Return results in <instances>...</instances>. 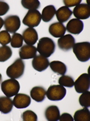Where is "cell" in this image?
<instances>
[{"label":"cell","instance_id":"30","mask_svg":"<svg viewBox=\"0 0 90 121\" xmlns=\"http://www.w3.org/2000/svg\"><path fill=\"white\" fill-rule=\"evenodd\" d=\"M11 37L8 32H7L6 30L0 31V44L2 45H7L11 43Z\"/></svg>","mask_w":90,"mask_h":121},{"label":"cell","instance_id":"23","mask_svg":"<svg viewBox=\"0 0 90 121\" xmlns=\"http://www.w3.org/2000/svg\"><path fill=\"white\" fill-rule=\"evenodd\" d=\"M74 120L75 121H88L90 120V112L88 108L78 110L74 113Z\"/></svg>","mask_w":90,"mask_h":121},{"label":"cell","instance_id":"17","mask_svg":"<svg viewBox=\"0 0 90 121\" xmlns=\"http://www.w3.org/2000/svg\"><path fill=\"white\" fill-rule=\"evenodd\" d=\"M46 92L45 89L42 86H35L33 87L30 91V96L33 100L37 102H41L44 100L46 97Z\"/></svg>","mask_w":90,"mask_h":121},{"label":"cell","instance_id":"11","mask_svg":"<svg viewBox=\"0 0 90 121\" xmlns=\"http://www.w3.org/2000/svg\"><path fill=\"white\" fill-rule=\"evenodd\" d=\"M13 104L14 107L17 108H26L31 104V98L26 94L17 93L14 98Z\"/></svg>","mask_w":90,"mask_h":121},{"label":"cell","instance_id":"18","mask_svg":"<svg viewBox=\"0 0 90 121\" xmlns=\"http://www.w3.org/2000/svg\"><path fill=\"white\" fill-rule=\"evenodd\" d=\"M44 115L48 121H56L59 120L60 117L59 109L56 105H50L45 110Z\"/></svg>","mask_w":90,"mask_h":121},{"label":"cell","instance_id":"29","mask_svg":"<svg viewBox=\"0 0 90 121\" xmlns=\"http://www.w3.org/2000/svg\"><path fill=\"white\" fill-rule=\"evenodd\" d=\"M22 119L24 121H37V114L32 111H26L22 113Z\"/></svg>","mask_w":90,"mask_h":121},{"label":"cell","instance_id":"8","mask_svg":"<svg viewBox=\"0 0 90 121\" xmlns=\"http://www.w3.org/2000/svg\"><path fill=\"white\" fill-rule=\"evenodd\" d=\"M75 91L77 93H82L89 91L90 87V79L88 73H82L74 82Z\"/></svg>","mask_w":90,"mask_h":121},{"label":"cell","instance_id":"31","mask_svg":"<svg viewBox=\"0 0 90 121\" xmlns=\"http://www.w3.org/2000/svg\"><path fill=\"white\" fill-rule=\"evenodd\" d=\"M9 5L5 2L0 1V16L5 15L9 11Z\"/></svg>","mask_w":90,"mask_h":121},{"label":"cell","instance_id":"22","mask_svg":"<svg viewBox=\"0 0 90 121\" xmlns=\"http://www.w3.org/2000/svg\"><path fill=\"white\" fill-rule=\"evenodd\" d=\"M51 70L54 73L60 74V75H65L67 72V67L63 62L59 61V60H53L50 63V65Z\"/></svg>","mask_w":90,"mask_h":121},{"label":"cell","instance_id":"10","mask_svg":"<svg viewBox=\"0 0 90 121\" xmlns=\"http://www.w3.org/2000/svg\"><path fill=\"white\" fill-rule=\"evenodd\" d=\"M74 15L79 20H86L90 17V9L87 3H80L74 7L73 12Z\"/></svg>","mask_w":90,"mask_h":121},{"label":"cell","instance_id":"5","mask_svg":"<svg viewBox=\"0 0 90 121\" xmlns=\"http://www.w3.org/2000/svg\"><path fill=\"white\" fill-rule=\"evenodd\" d=\"M67 91L64 86L61 85L51 86L46 92L47 98L50 101H61L65 97Z\"/></svg>","mask_w":90,"mask_h":121},{"label":"cell","instance_id":"16","mask_svg":"<svg viewBox=\"0 0 90 121\" xmlns=\"http://www.w3.org/2000/svg\"><path fill=\"white\" fill-rule=\"evenodd\" d=\"M65 32L66 28L62 23L56 22L50 24V26H49V33H50V35L56 38H60L63 36Z\"/></svg>","mask_w":90,"mask_h":121},{"label":"cell","instance_id":"32","mask_svg":"<svg viewBox=\"0 0 90 121\" xmlns=\"http://www.w3.org/2000/svg\"><path fill=\"white\" fill-rule=\"evenodd\" d=\"M63 3L65 4V7L69 9V7L77 6L80 5L81 3V0H64Z\"/></svg>","mask_w":90,"mask_h":121},{"label":"cell","instance_id":"21","mask_svg":"<svg viewBox=\"0 0 90 121\" xmlns=\"http://www.w3.org/2000/svg\"><path fill=\"white\" fill-rule=\"evenodd\" d=\"M56 8L53 5H47L44 8L42 11V14H41V20L44 22H49L50 21L52 17H54L56 14Z\"/></svg>","mask_w":90,"mask_h":121},{"label":"cell","instance_id":"13","mask_svg":"<svg viewBox=\"0 0 90 121\" xmlns=\"http://www.w3.org/2000/svg\"><path fill=\"white\" fill-rule=\"evenodd\" d=\"M22 39H23L26 45H35L37 43L38 39V35L37 31L32 27H28L27 29H26L22 32Z\"/></svg>","mask_w":90,"mask_h":121},{"label":"cell","instance_id":"4","mask_svg":"<svg viewBox=\"0 0 90 121\" xmlns=\"http://www.w3.org/2000/svg\"><path fill=\"white\" fill-rule=\"evenodd\" d=\"M1 89L5 96L11 98L15 96L19 92L20 86L16 79H9L2 82Z\"/></svg>","mask_w":90,"mask_h":121},{"label":"cell","instance_id":"19","mask_svg":"<svg viewBox=\"0 0 90 121\" xmlns=\"http://www.w3.org/2000/svg\"><path fill=\"white\" fill-rule=\"evenodd\" d=\"M14 107L13 101L7 96H0V111L2 113H9Z\"/></svg>","mask_w":90,"mask_h":121},{"label":"cell","instance_id":"7","mask_svg":"<svg viewBox=\"0 0 90 121\" xmlns=\"http://www.w3.org/2000/svg\"><path fill=\"white\" fill-rule=\"evenodd\" d=\"M5 30L9 33H15L20 27V20L17 15H10L4 21Z\"/></svg>","mask_w":90,"mask_h":121},{"label":"cell","instance_id":"15","mask_svg":"<svg viewBox=\"0 0 90 121\" xmlns=\"http://www.w3.org/2000/svg\"><path fill=\"white\" fill-rule=\"evenodd\" d=\"M37 54V48L33 45H24L20 48L19 55L22 60L34 58Z\"/></svg>","mask_w":90,"mask_h":121},{"label":"cell","instance_id":"24","mask_svg":"<svg viewBox=\"0 0 90 121\" xmlns=\"http://www.w3.org/2000/svg\"><path fill=\"white\" fill-rule=\"evenodd\" d=\"M12 55V50L8 45H2L0 47V62H5Z\"/></svg>","mask_w":90,"mask_h":121},{"label":"cell","instance_id":"35","mask_svg":"<svg viewBox=\"0 0 90 121\" xmlns=\"http://www.w3.org/2000/svg\"><path fill=\"white\" fill-rule=\"evenodd\" d=\"M2 74L0 73V83H1V82H2Z\"/></svg>","mask_w":90,"mask_h":121},{"label":"cell","instance_id":"6","mask_svg":"<svg viewBox=\"0 0 90 121\" xmlns=\"http://www.w3.org/2000/svg\"><path fill=\"white\" fill-rule=\"evenodd\" d=\"M41 21V14L38 10H29L22 20V23L24 25L32 28L38 26Z\"/></svg>","mask_w":90,"mask_h":121},{"label":"cell","instance_id":"20","mask_svg":"<svg viewBox=\"0 0 90 121\" xmlns=\"http://www.w3.org/2000/svg\"><path fill=\"white\" fill-rule=\"evenodd\" d=\"M56 18L59 23H64L66 22L72 15V11H71L68 8L65 6H62L56 11Z\"/></svg>","mask_w":90,"mask_h":121},{"label":"cell","instance_id":"34","mask_svg":"<svg viewBox=\"0 0 90 121\" xmlns=\"http://www.w3.org/2000/svg\"><path fill=\"white\" fill-rule=\"evenodd\" d=\"M3 25H4V21H3V19L0 17V30L2 28Z\"/></svg>","mask_w":90,"mask_h":121},{"label":"cell","instance_id":"14","mask_svg":"<svg viewBox=\"0 0 90 121\" xmlns=\"http://www.w3.org/2000/svg\"><path fill=\"white\" fill-rule=\"evenodd\" d=\"M83 23L82 21L79 20L77 18L71 19V20L68 23L66 26L67 31H68L70 33L74 34V35H77L80 34L82 30H83Z\"/></svg>","mask_w":90,"mask_h":121},{"label":"cell","instance_id":"2","mask_svg":"<svg viewBox=\"0 0 90 121\" xmlns=\"http://www.w3.org/2000/svg\"><path fill=\"white\" fill-rule=\"evenodd\" d=\"M72 48L78 60L86 62L90 59V43L89 42L75 43Z\"/></svg>","mask_w":90,"mask_h":121},{"label":"cell","instance_id":"25","mask_svg":"<svg viewBox=\"0 0 90 121\" xmlns=\"http://www.w3.org/2000/svg\"><path fill=\"white\" fill-rule=\"evenodd\" d=\"M21 4L23 8L29 10H38L40 7V2L38 0H22Z\"/></svg>","mask_w":90,"mask_h":121},{"label":"cell","instance_id":"28","mask_svg":"<svg viewBox=\"0 0 90 121\" xmlns=\"http://www.w3.org/2000/svg\"><path fill=\"white\" fill-rule=\"evenodd\" d=\"M80 104L83 108L90 107V92L89 91L82 92V95L79 98Z\"/></svg>","mask_w":90,"mask_h":121},{"label":"cell","instance_id":"9","mask_svg":"<svg viewBox=\"0 0 90 121\" xmlns=\"http://www.w3.org/2000/svg\"><path fill=\"white\" fill-rule=\"evenodd\" d=\"M58 46L64 52H68L72 49L75 44V39L71 34H66L58 39Z\"/></svg>","mask_w":90,"mask_h":121},{"label":"cell","instance_id":"3","mask_svg":"<svg viewBox=\"0 0 90 121\" xmlns=\"http://www.w3.org/2000/svg\"><path fill=\"white\" fill-rule=\"evenodd\" d=\"M25 64L21 58H17L8 67L6 73L11 79H19L24 73Z\"/></svg>","mask_w":90,"mask_h":121},{"label":"cell","instance_id":"1","mask_svg":"<svg viewBox=\"0 0 90 121\" xmlns=\"http://www.w3.org/2000/svg\"><path fill=\"white\" fill-rule=\"evenodd\" d=\"M56 45L52 39L48 37H42L38 43L37 52L45 58H49L54 53Z\"/></svg>","mask_w":90,"mask_h":121},{"label":"cell","instance_id":"33","mask_svg":"<svg viewBox=\"0 0 90 121\" xmlns=\"http://www.w3.org/2000/svg\"><path fill=\"white\" fill-rule=\"evenodd\" d=\"M59 120H61V121H73L74 118L72 117V116L70 114V113H63L59 117Z\"/></svg>","mask_w":90,"mask_h":121},{"label":"cell","instance_id":"27","mask_svg":"<svg viewBox=\"0 0 90 121\" xmlns=\"http://www.w3.org/2000/svg\"><path fill=\"white\" fill-rule=\"evenodd\" d=\"M22 36L20 33H15L13 34L11 40V45L13 48H21L22 46Z\"/></svg>","mask_w":90,"mask_h":121},{"label":"cell","instance_id":"26","mask_svg":"<svg viewBox=\"0 0 90 121\" xmlns=\"http://www.w3.org/2000/svg\"><path fill=\"white\" fill-rule=\"evenodd\" d=\"M59 84L64 87H68L71 88L74 85V79L68 75H62L61 77L59 79Z\"/></svg>","mask_w":90,"mask_h":121},{"label":"cell","instance_id":"12","mask_svg":"<svg viewBox=\"0 0 90 121\" xmlns=\"http://www.w3.org/2000/svg\"><path fill=\"white\" fill-rule=\"evenodd\" d=\"M32 64L35 70L41 72L45 70L48 67V66L50 65V61H49L47 58H45V57L40 55H36L33 58Z\"/></svg>","mask_w":90,"mask_h":121}]
</instances>
